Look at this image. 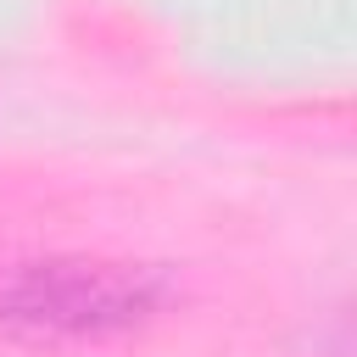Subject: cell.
I'll return each instance as SVG.
<instances>
[{
  "mask_svg": "<svg viewBox=\"0 0 357 357\" xmlns=\"http://www.w3.org/2000/svg\"><path fill=\"white\" fill-rule=\"evenodd\" d=\"M167 301L145 262L0 245V335L22 346H95L139 329Z\"/></svg>",
  "mask_w": 357,
  "mask_h": 357,
  "instance_id": "cell-1",
  "label": "cell"
}]
</instances>
